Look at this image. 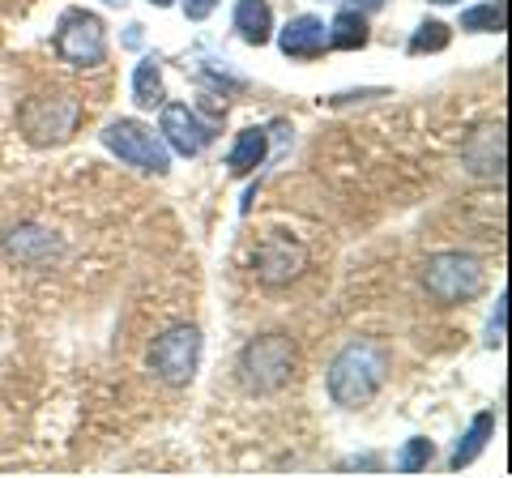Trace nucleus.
I'll return each mask as SVG.
<instances>
[{
    "label": "nucleus",
    "mask_w": 512,
    "mask_h": 478,
    "mask_svg": "<svg viewBox=\"0 0 512 478\" xmlns=\"http://www.w3.org/2000/svg\"><path fill=\"white\" fill-rule=\"evenodd\" d=\"M389 376V350L376 338H350L329 363V397L342 410H359L380 393Z\"/></svg>",
    "instance_id": "obj_1"
},
{
    "label": "nucleus",
    "mask_w": 512,
    "mask_h": 478,
    "mask_svg": "<svg viewBox=\"0 0 512 478\" xmlns=\"http://www.w3.org/2000/svg\"><path fill=\"white\" fill-rule=\"evenodd\" d=\"M299 350L286 333H261L239 350V385L248 393H278L291 385Z\"/></svg>",
    "instance_id": "obj_2"
},
{
    "label": "nucleus",
    "mask_w": 512,
    "mask_h": 478,
    "mask_svg": "<svg viewBox=\"0 0 512 478\" xmlns=\"http://www.w3.org/2000/svg\"><path fill=\"white\" fill-rule=\"evenodd\" d=\"M483 282H487V269L470 252H436V257L423 261V291L440 308L470 304L483 291Z\"/></svg>",
    "instance_id": "obj_3"
},
{
    "label": "nucleus",
    "mask_w": 512,
    "mask_h": 478,
    "mask_svg": "<svg viewBox=\"0 0 512 478\" xmlns=\"http://www.w3.org/2000/svg\"><path fill=\"white\" fill-rule=\"evenodd\" d=\"M82 124V99L77 94H39L18 107V129L30 146H64Z\"/></svg>",
    "instance_id": "obj_4"
},
{
    "label": "nucleus",
    "mask_w": 512,
    "mask_h": 478,
    "mask_svg": "<svg viewBox=\"0 0 512 478\" xmlns=\"http://www.w3.org/2000/svg\"><path fill=\"white\" fill-rule=\"evenodd\" d=\"M99 141L120 158V163L146 171V175H167L171 171V154H167V141L158 137L154 129L137 120H111L107 129L99 133Z\"/></svg>",
    "instance_id": "obj_5"
},
{
    "label": "nucleus",
    "mask_w": 512,
    "mask_h": 478,
    "mask_svg": "<svg viewBox=\"0 0 512 478\" xmlns=\"http://www.w3.org/2000/svg\"><path fill=\"white\" fill-rule=\"evenodd\" d=\"M56 56L73 69H99L107 60V26L99 13L69 9L56 26Z\"/></svg>",
    "instance_id": "obj_6"
},
{
    "label": "nucleus",
    "mask_w": 512,
    "mask_h": 478,
    "mask_svg": "<svg viewBox=\"0 0 512 478\" xmlns=\"http://www.w3.org/2000/svg\"><path fill=\"white\" fill-rule=\"evenodd\" d=\"M150 372L171 389H184L197 376L201 363V329L197 325H171L163 338L150 346Z\"/></svg>",
    "instance_id": "obj_7"
},
{
    "label": "nucleus",
    "mask_w": 512,
    "mask_h": 478,
    "mask_svg": "<svg viewBox=\"0 0 512 478\" xmlns=\"http://www.w3.org/2000/svg\"><path fill=\"white\" fill-rule=\"evenodd\" d=\"M303 269H308V248H303L299 239L282 235V231L269 235L252 257V274L261 286H291Z\"/></svg>",
    "instance_id": "obj_8"
},
{
    "label": "nucleus",
    "mask_w": 512,
    "mask_h": 478,
    "mask_svg": "<svg viewBox=\"0 0 512 478\" xmlns=\"http://www.w3.org/2000/svg\"><path fill=\"white\" fill-rule=\"evenodd\" d=\"M158 133H163V141L184 154V158H197L201 150H210L214 141V124H205L197 116V107L188 103H163V120H158Z\"/></svg>",
    "instance_id": "obj_9"
},
{
    "label": "nucleus",
    "mask_w": 512,
    "mask_h": 478,
    "mask_svg": "<svg viewBox=\"0 0 512 478\" xmlns=\"http://www.w3.org/2000/svg\"><path fill=\"white\" fill-rule=\"evenodd\" d=\"M5 257L26 269H52L60 261V239L52 231L35 227V222H22V227L5 231Z\"/></svg>",
    "instance_id": "obj_10"
},
{
    "label": "nucleus",
    "mask_w": 512,
    "mask_h": 478,
    "mask_svg": "<svg viewBox=\"0 0 512 478\" xmlns=\"http://www.w3.org/2000/svg\"><path fill=\"white\" fill-rule=\"evenodd\" d=\"M278 47L291 60H320L329 52V26L312 18V13H299V18H291L278 30Z\"/></svg>",
    "instance_id": "obj_11"
},
{
    "label": "nucleus",
    "mask_w": 512,
    "mask_h": 478,
    "mask_svg": "<svg viewBox=\"0 0 512 478\" xmlns=\"http://www.w3.org/2000/svg\"><path fill=\"white\" fill-rule=\"evenodd\" d=\"M466 163L474 175H495L500 180L504 175V129L500 124H483L474 137H470V146H466Z\"/></svg>",
    "instance_id": "obj_12"
},
{
    "label": "nucleus",
    "mask_w": 512,
    "mask_h": 478,
    "mask_svg": "<svg viewBox=\"0 0 512 478\" xmlns=\"http://www.w3.org/2000/svg\"><path fill=\"white\" fill-rule=\"evenodd\" d=\"M235 30L248 47H265L274 39V9L269 0H239L235 5Z\"/></svg>",
    "instance_id": "obj_13"
},
{
    "label": "nucleus",
    "mask_w": 512,
    "mask_h": 478,
    "mask_svg": "<svg viewBox=\"0 0 512 478\" xmlns=\"http://www.w3.org/2000/svg\"><path fill=\"white\" fill-rule=\"evenodd\" d=\"M265 154H269V137L265 129H244L235 137V146L227 154V171L235 175V180H244V175H252L256 167L265 163Z\"/></svg>",
    "instance_id": "obj_14"
},
{
    "label": "nucleus",
    "mask_w": 512,
    "mask_h": 478,
    "mask_svg": "<svg viewBox=\"0 0 512 478\" xmlns=\"http://www.w3.org/2000/svg\"><path fill=\"white\" fill-rule=\"evenodd\" d=\"M491 432H495V414L491 410H483V414H474V423H470V432L457 440V449H453V457H448V466L453 470H466L470 461L487 449V440H491Z\"/></svg>",
    "instance_id": "obj_15"
},
{
    "label": "nucleus",
    "mask_w": 512,
    "mask_h": 478,
    "mask_svg": "<svg viewBox=\"0 0 512 478\" xmlns=\"http://www.w3.org/2000/svg\"><path fill=\"white\" fill-rule=\"evenodd\" d=\"M367 18L359 9H342L338 18H333L329 26V47L333 52H359V47H367Z\"/></svg>",
    "instance_id": "obj_16"
},
{
    "label": "nucleus",
    "mask_w": 512,
    "mask_h": 478,
    "mask_svg": "<svg viewBox=\"0 0 512 478\" xmlns=\"http://www.w3.org/2000/svg\"><path fill=\"white\" fill-rule=\"evenodd\" d=\"M133 103L137 107H163L167 103V86H163V65L154 56H146L133 69Z\"/></svg>",
    "instance_id": "obj_17"
},
{
    "label": "nucleus",
    "mask_w": 512,
    "mask_h": 478,
    "mask_svg": "<svg viewBox=\"0 0 512 478\" xmlns=\"http://www.w3.org/2000/svg\"><path fill=\"white\" fill-rule=\"evenodd\" d=\"M504 22H508V0H487V5L461 13V30H474V35H500Z\"/></svg>",
    "instance_id": "obj_18"
},
{
    "label": "nucleus",
    "mask_w": 512,
    "mask_h": 478,
    "mask_svg": "<svg viewBox=\"0 0 512 478\" xmlns=\"http://www.w3.org/2000/svg\"><path fill=\"white\" fill-rule=\"evenodd\" d=\"M431 457H436V444H431L427 436H410L402 449H397L393 470H397V474H419V470H427Z\"/></svg>",
    "instance_id": "obj_19"
},
{
    "label": "nucleus",
    "mask_w": 512,
    "mask_h": 478,
    "mask_svg": "<svg viewBox=\"0 0 512 478\" xmlns=\"http://www.w3.org/2000/svg\"><path fill=\"white\" fill-rule=\"evenodd\" d=\"M448 43H453V30H448L444 22H436V18H427V22H423V26L410 35L406 52H410V56H423V52H444Z\"/></svg>",
    "instance_id": "obj_20"
},
{
    "label": "nucleus",
    "mask_w": 512,
    "mask_h": 478,
    "mask_svg": "<svg viewBox=\"0 0 512 478\" xmlns=\"http://www.w3.org/2000/svg\"><path fill=\"white\" fill-rule=\"evenodd\" d=\"M504 321H508V295L495 299V312H491V321H487V346H495V350L504 346Z\"/></svg>",
    "instance_id": "obj_21"
},
{
    "label": "nucleus",
    "mask_w": 512,
    "mask_h": 478,
    "mask_svg": "<svg viewBox=\"0 0 512 478\" xmlns=\"http://www.w3.org/2000/svg\"><path fill=\"white\" fill-rule=\"evenodd\" d=\"M218 9V0H184V18L188 22H205Z\"/></svg>",
    "instance_id": "obj_22"
},
{
    "label": "nucleus",
    "mask_w": 512,
    "mask_h": 478,
    "mask_svg": "<svg viewBox=\"0 0 512 478\" xmlns=\"http://www.w3.org/2000/svg\"><path fill=\"white\" fill-rule=\"evenodd\" d=\"M384 0H346V9H359V13H367V9H380Z\"/></svg>",
    "instance_id": "obj_23"
},
{
    "label": "nucleus",
    "mask_w": 512,
    "mask_h": 478,
    "mask_svg": "<svg viewBox=\"0 0 512 478\" xmlns=\"http://www.w3.org/2000/svg\"><path fill=\"white\" fill-rule=\"evenodd\" d=\"M150 5H154V9H167V5H175V0H150Z\"/></svg>",
    "instance_id": "obj_24"
},
{
    "label": "nucleus",
    "mask_w": 512,
    "mask_h": 478,
    "mask_svg": "<svg viewBox=\"0 0 512 478\" xmlns=\"http://www.w3.org/2000/svg\"><path fill=\"white\" fill-rule=\"evenodd\" d=\"M431 5H461V0H431Z\"/></svg>",
    "instance_id": "obj_25"
},
{
    "label": "nucleus",
    "mask_w": 512,
    "mask_h": 478,
    "mask_svg": "<svg viewBox=\"0 0 512 478\" xmlns=\"http://www.w3.org/2000/svg\"><path fill=\"white\" fill-rule=\"evenodd\" d=\"M103 5H124V0H103Z\"/></svg>",
    "instance_id": "obj_26"
}]
</instances>
